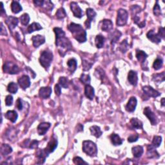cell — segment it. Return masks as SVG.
<instances>
[{
  "mask_svg": "<svg viewBox=\"0 0 165 165\" xmlns=\"http://www.w3.org/2000/svg\"><path fill=\"white\" fill-rule=\"evenodd\" d=\"M54 32L56 34V45L59 53L61 56H64L67 52L72 50V45L71 42L67 38L65 37V33L62 28L55 27Z\"/></svg>",
  "mask_w": 165,
  "mask_h": 165,
  "instance_id": "6da1fadb",
  "label": "cell"
},
{
  "mask_svg": "<svg viewBox=\"0 0 165 165\" xmlns=\"http://www.w3.org/2000/svg\"><path fill=\"white\" fill-rule=\"evenodd\" d=\"M68 28L77 41L79 43H85L86 41V33L81 25L71 23L68 25Z\"/></svg>",
  "mask_w": 165,
  "mask_h": 165,
  "instance_id": "7a4b0ae2",
  "label": "cell"
},
{
  "mask_svg": "<svg viewBox=\"0 0 165 165\" xmlns=\"http://www.w3.org/2000/svg\"><path fill=\"white\" fill-rule=\"evenodd\" d=\"M39 60L40 64L44 68L48 69L53 60L52 52L49 50L43 51L41 53V56H40Z\"/></svg>",
  "mask_w": 165,
  "mask_h": 165,
  "instance_id": "3957f363",
  "label": "cell"
},
{
  "mask_svg": "<svg viewBox=\"0 0 165 165\" xmlns=\"http://www.w3.org/2000/svg\"><path fill=\"white\" fill-rule=\"evenodd\" d=\"M83 151L91 157H95L97 154L96 145L91 141H85L83 142Z\"/></svg>",
  "mask_w": 165,
  "mask_h": 165,
  "instance_id": "277c9868",
  "label": "cell"
},
{
  "mask_svg": "<svg viewBox=\"0 0 165 165\" xmlns=\"http://www.w3.org/2000/svg\"><path fill=\"white\" fill-rule=\"evenodd\" d=\"M128 18V14L127 11L123 9H120L117 11V17L116 20V24L117 26L123 27L127 23Z\"/></svg>",
  "mask_w": 165,
  "mask_h": 165,
  "instance_id": "5b68a950",
  "label": "cell"
},
{
  "mask_svg": "<svg viewBox=\"0 0 165 165\" xmlns=\"http://www.w3.org/2000/svg\"><path fill=\"white\" fill-rule=\"evenodd\" d=\"M3 70L5 73L9 74H17L20 72V68L17 65L10 61H7L3 65Z\"/></svg>",
  "mask_w": 165,
  "mask_h": 165,
  "instance_id": "8992f818",
  "label": "cell"
},
{
  "mask_svg": "<svg viewBox=\"0 0 165 165\" xmlns=\"http://www.w3.org/2000/svg\"><path fill=\"white\" fill-rule=\"evenodd\" d=\"M96 12L95 10L91 8H89L86 9V15H87V20L85 21V25L86 28H90L91 22L93 21V20L96 16Z\"/></svg>",
  "mask_w": 165,
  "mask_h": 165,
  "instance_id": "52a82bcc",
  "label": "cell"
},
{
  "mask_svg": "<svg viewBox=\"0 0 165 165\" xmlns=\"http://www.w3.org/2000/svg\"><path fill=\"white\" fill-rule=\"evenodd\" d=\"M143 113H144V115H145L148 117V119H149V121L152 125H156L157 123V117L155 115V113L152 111V110L150 109V108L146 107L144 110Z\"/></svg>",
  "mask_w": 165,
  "mask_h": 165,
  "instance_id": "ba28073f",
  "label": "cell"
},
{
  "mask_svg": "<svg viewBox=\"0 0 165 165\" xmlns=\"http://www.w3.org/2000/svg\"><path fill=\"white\" fill-rule=\"evenodd\" d=\"M18 85L22 89L25 90L31 85L30 78L27 75L22 76L21 78H20L17 80Z\"/></svg>",
  "mask_w": 165,
  "mask_h": 165,
  "instance_id": "9c48e42d",
  "label": "cell"
},
{
  "mask_svg": "<svg viewBox=\"0 0 165 165\" xmlns=\"http://www.w3.org/2000/svg\"><path fill=\"white\" fill-rule=\"evenodd\" d=\"M142 91L143 92L148 96V97H157L159 96L161 94L156 90L155 89H153L152 86H145L142 87Z\"/></svg>",
  "mask_w": 165,
  "mask_h": 165,
  "instance_id": "30bf717a",
  "label": "cell"
},
{
  "mask_svg": "<svg viewBox=\"0 0 165 165\" xmlns=\"http://www.w3.org/2000/svg\"><path fill=\"white\" fill-rule=\"evenodd\" d=\"M57 137H56L54 135V137L51 139V140L49 142L48 145L47 147L44 149L45 151L47 152V154L52 153L54 151V150L57 148Z\"/></svg>",
  "mask_w": 165,
  "mask_h": 165,
  "instance_id": "8fae6325",
  "label": "cell"
},
{
  "mask_svg": "<svg viewBox=\"0 0 165 165\" xmlns=\"http://www.w3.org/2000/svg\"><path fill=\"white\" fill-rule=\"evenodd\" d=\"M71 9L75 17L81 18L83 16V11L76 2H72L71 3Z\"/></svg>",
  "mask_w": 165,
  "mask_h": 165,
  "instance_id": "7c38bea8",
  "label": "cell"
},
{
  "mask_svg": "<svg viewBox=\"0 0 165 165\" xmlns=\"http://www.w3.org/2000/svg\"><path fill=\"white\" fill-rule=\"evenodd\" d=\"M32 40L34 47H36V48H38L40 45L45 43V38L41 35H36L33 36L32 38Z\"/></svg>",
  "mask_w": 165,
  "mask_h": 165,
  "instance_id": "4fadbf2b",
  "label": "cell"
},
{
  "mask_svg": "<svg viewBox=\"0 0 165 165\" xmlns=\"http://www.w3.org/2000/svg\"><path fill=\"white\" fill-rule=\"evenodd\" d=\"M18 19L16 17L14 16H9L7 17V19L5 21V23L9 27L10 31H12L14 28H15L18 24Z\"/></svg>",
  "mask_w": 165,
  "mask_h": 165,
  "instance_id": "5bb4252c",
  "label": "cell"
},
{
  "mask_svg": "<svg viewBox=\"0 0 165 165\" xmlns=\"http://www.w3.org/2000/svg\"><path fill=\"white\" fill-rule=\"evenodd\" d=\"M137 102V99L135 97H130L125 107L126 111L129 112H133L135 110V108H136Z\"/></svg>",
  "mask_w": 165,
  "mask_h": 165,
  "instance_id": "9a60e30c",
  "label": "cell"
},
{
  "mask_svg": "<svg viewBox=\"0 0 165 165\" xmlns=\"http://www.w3.org/2000/svg\"><path fill=\"white\" fill-rule=\"evenodd\" d=\"M52 89L49 86L41 87L39 91V96L42 99L49 98L52 94Z\"/></svg>",
  "mask_w": 165,
  "mask_h": 165,
  "instance_id": "2e32d148",
  "label": "cell"
},
{
  "mask_svg": "<svg viewBox=\"0 0 165 165\" xmlns=\"http://www.w3.org/2000/svg\"><path fill=\"white\" fill-rule=\"evenodd\" d=\"M146 36H147V38L150 39L152 43H159L161 41V38L159 37L158 34H156V33H155L154 31L153 30L150 31L147 33V34H146Z\"/></svg>",
  "mask_w": 165,
  "mask_h": 165,
  "instance_id": "e0dca14e",
  "label": "cell"
},
{
  "mask_svg": "<svg viewBox=\"0 0 165 165\" xmlns=\"http://www.w3.org/2000/svg\"><path fill=\"white\" fill-rule=\"evenodd\" d=\"M51 124L49 123H41L38 126V132L39 135H44L49 130Z\"/></svg>",
  "mask_w": 165,
  "mask_h": 165,
  "instance_id": "ac0fdd59",
  "label": "cell"
},
{
  "mask_svg": "<svg viewBox=\"0 0 165 165\" xmlns=\"http://www.w3.org/2000/svg\"><path fill=\"white\" fill-rule=\"evenodd\" d=\"M128 80L131 85H132L134 86H136L138 81L137 72L134 71H130L129 72H128Z\"/></svg>",
  "mask_w": 165,
  "mask_h": 165,
  "instance_id": "d6986e66",
  "label": "cell"
},
{
  "mask_svg": "<svg viewBox=\"0 0 165 165\" xmlns=\"http://www.w3.org/2000/svg\"><path fill=\"white\" fill-rule=\"evenodd\" d=\"M49 156V154H47V152L45 151V150H39L36 153V156H37L38 161V162L37 163L38 164H43L45 163L46 157Z\"/></svg>",
  "mask_w": 165,
  "mask_h": 165,
  "instance_id": "ffe728a7",
  "label": "cell"
},
{
  "mask_svg": "<svg viewBox=\"0 0 165 165\" xmlns=\"http://www.w3.org/2000/svg\"><path fill=\"white\" fill-rule=\"evenodd\" d=\"M101 29L105 32H109L113 28V23L111 20H104L101 22Z\"/></svg>",
  "mask_w": 165,
  "mask_h": 165,
  "instance_id": "44dd1931",
  "label": "cell"
},
{
  "mask_svg": "<svg viewBox=\"0 0 165 165\" xmlns=\"http://www.w3.org/2000/svg\"><path fill=\"white\" fill-rule=\"evenodd\" d=\"M85 94L87 98H89L90 100H93L94 97V89L92 86L90 85H85Z\"/></svg>",
  "mask_w": 165,
  "mask_h": 165,
  "instance_id": "7402d4cb",
  "label": "cell"
},
{
  "mask_svg": "<svg viewBox=\"0 0 165 165\" xmlns=\"http://www.w3.org/2000/svg\"><path fill=\"white\" fill-rule=\"evenodd\" d=\"M5 117L7 119L10 121L11 122L15 123L17 119L18 115L16 111L9 110L8 112H7V113L5 114Z\"/></svg>",
  "mask_w": 165,
  "mask_h": 165,
  "instance_id": "603a6c76",
  "label": "cell"
},
{
  "mask_svg": "<svg viewBox=\"0 0 165 165\" xmlns=\"http://www.w3.org/2000/svg\"><path fill=\"white\" fill-rule=\"evenodd\" d=\"M155 148L151 146H148V150H147V157L148 158L152 159V158H158L159 157V153L154 149Z\"/></svg>",
  "mask_w": 165,
  "mask_h": 165,
  "instance_id": "cb8c5ba5",
  "label": "cell"
},
{
  "mask_svg": "<svg viewBox=\"0 0 165 165\" xmlns=\"http://www.w3.org/2000/svg\"><path fill=\"white\" fill-rule=\"evenodd\" d=\"M147 57H148V55L146 54L144 51L141 50H136V58L137 59V60L142 64L144 63L146 61Z\"/></svg>",
  "mask_w": 165,
  "mask_h": 165,
  "instance_id": "d4e9b609",
  "label": "cell"
},
{
  "mask_svg": "<svg viewBox=\"0 0 165 165\" xmlns=\"http://www.w3.org/2000/svg\"><path fill=\"white\" fill-rule=\"evenodd\" d=\"M132 152L133 155L135 158H139V157H141L142 153H143L144 150L143 148H142L141 146H136L132 148Z\"/></svg>",
  "mask_w": 165,
  "mask_h": 165,
  "instance_id": "484cf974",
  "label": "cell"
},
{
  "mask_svg": "<svg viewBox=\"0 0 165 165\" xmlns=\"http://www.w3.org/2000/svg\"><path fill=\"white\" fill-rule=\"evenodd\" d=\"M67 65L68 67V70L71 71V72L74 73V72L77 68L78 63H77V61L74 58H72V59H70V60L68 61Z\"/></svg>",
  "mask_w": 165,
  "mask_h": 165,
  "instance_id": "4316f807",
  "label": "cell"
},
{
  "mask_svg": "<svg viewBox=\"0 0 165 165\" xmlns=\"http://www.w3.org/2000/svg\"><path fill=\"white\" fill-rule=\"evenodd\" d=\"M11 10L14 14H17L22 10V7L17 1H13L11 3Z\"/></svg>",
  "mask_w": 165,
  "mask_h": 165,
  "instance_id": "83f0119b",
  "label": "cell"
},
{
  "mask_svg": "<svg viewBox=\"0 0 165 165\" xmlns=\"http://www.w3.org/2000/svg\"><path fill=\"white\" fill-rule=\"evenodd\" d=\"M110 140L112 141V143L115 146H118L122 145L123 141L121 137L117 134H112L110 135Z\"/></svg>",
  "mask_w": 165,
  "mask_h": 165,
  "instance_id": "f1b7e54d",
  "label": "cell"
},
{
  "mask_svg": "<svg viewBox=\"0 0 165 165\" xmlns=\"http://www.w3.org/2000/svg\"><path fill=\"white\" fill-rule=\"evenodd\" d=\"M12 152V148L10 146L7 144H2L1 146V153L3 156H8Z\"/></svg>",
  "mask_w": 165,
  "mask_h": 165,
  "instance_id": "f546056e",
  "label": "cell"
},
{
  "mask_svg": "<svg viewBox=\"0 0 165 165\" xmlns=\"http://www.w3.org/2000/svg\"><path fill=\"white\" fill-rule=\"evenodd\" d=\"M38 143H39V142L36 140H33V141H31L29 139H27V140H25L23 142V144L25 145L23 146L24 147L30 148H38Z\"/></svg>",
  "mask_w": 165,
  "mask_h": 165,
  "instance_id": "4dcf8cb0",
  "label": "cell"
},
{
  "mask_svg": "<svg viewBox=\"0 0 165 165\" xmlns=\"http://www.w3.org/2000/svg\"><path fill=\"white\" fill-rule=\"evenodd\" d=\"M90 130L91 132V134L94 136L98 138L100 137L102 135V131L100 129V127L97 126H92L90 128Z\"/></svg>",
  "mask_w": 165,
  "mask_h": 165,
  "instance_id": "1f68e13d",
  "label": "cell"
},
{
  "mask_svg": "<svg viewBox=\"0 0 165 165\" xmlns=\"http://www.w3.org/2000/svg\"><path fill=\"white\" fill-rule=\"evenodd\" d=\"M105 38L101 35H97L96 39H95V43L97 49H101L104 45L105 43Z\"/></svg>",
  "mask_w": 165,
  "mask_h": 165,
  "instance_id": "d6a6232c",
  "label": "cell"
},
{
  "mask_svg": "<svg viewBox=\"0 0 165 165\" xmlns=\"http://www.w3.org/2000/svg\"><path fill=\"white\" fill-rule=\"evenodd\" d=\"M43 28L40 25V24H39L38 23H32L31 25H29L28 28H27V31L28 33H32L36 31H39V30H41Z\"/></svg>",
  "mask_w": 165,
  "mask_h": 165,
  "instance_id": "836d02e7",
  "label": "cell"
},
{
  "mask_svg": "<svg viewBox=\"0 0 165 165\" xmlns=\"http://www.w3.org/2000/svg\"><path fill=\"white\" fill-rule=\"evenodd\" d=\"M130 124L135 129H142V123L137 118L132 119L130 120Z\"/></svg>",
  "mask_w": 165,
  "mask_h": 165,
  "instance_id": "e575fe53",
  "label": "cell"
},
{
  "mask_svg": "<svg viewBox=\"0 0 165 165\" xmlns=\"http://www.w3.org/2000/svg\"><path fill=\"white\" fill-rule=\"evenodd\" d=\"M18 90V87L17 84L14 83V82H11L9 84L8 86H7V90H8L10 93L12 94H16Z\"/></svg>",
  "mask_w": 165,
  "mask_h": 165,
  "instance_id": "d590c367",
  "label": "cell"
},
{
  "mask_svg": "<svg viewBox=\"0 0 165 165\" xmlns=\"http://www.w3.org/2000/svg\"><path fill=\"white\" fill-rule=\"evenodd\" d=\"M56 16L58 20H61V19H63V18H65L66 16H67V13H66V11L63 7H61V8L57 10V12L56 13Z\"/></svg>",
  "mask_w": 165,
  "mask_h": 165,
  "instance_id": "8d00e7d4",
  "label": "cell"
},
{
  "mask_svg": "<svg viewBox=\"0 0 165 165\" xmlns=\"http://www.w3.org/2000/svg\"><path fill=\"white\" fill-rule=\"evenodd\" d=\"M163 61L162 59L160 57H157L154 61V62H153V67L155 70H156V71H157V70H159L163 67Z\"/></svg>",
  "mask_w": 165,
  "mask_h": 165,
  "instance_id": "74e56055",
  "label": "cell"
},
{
  "mask_svg": "<svg viewBox=\"0 0 165 165\" xmlns=\"http://www.w3.org/2000/svg\"><path fill=\"white\" fill-rule=\"evenodd\" d=\"M161 141H162V137L161 136H157V135H156V136L153 137L152 142V146L154 148H158L161 145Z\"/></svg>",
  "mask_w": 165,
  "mask_h": 165,
  "instance_id": "f35d334b",
  "label": "cell"
},
{
  "mask_svg": "<svg viewBox=\"0 0 165 165\" xmlns=\"http://www.w3.org/2000/svg\"><path fill=\"white\" fill-rule=\"evenodd\" d=\"M59 85L64 88V89H67V88H68L69 85L68 79L65 78V77H61V78L59 79Z\"/></svg>",
  "mask_w": 165,
  "mask_h": 165,
  "instance_id": "ab89813d",
  "label": "cell"
},
{
  "mask_svg": "<svg viewBox=\"0 0 165 165\" xmlns=\"http://www.w3.org/2000/svg\"><path fill=\"white\" fill-rule=\"evenodd\" d=\"M90 80H91V79H90V77L89 75L83 74L80 77V81H81V83L83 84H84V85H89L90 83Z\"/></svg>",
  "mask_w": 165,
  "mask_h": 165,
  "instance_id": "60d3db41",
  "label": "cell"
},
{
  "mask_svg": "<svg viewBox=\"0 0 165 165\" xmlns=\"http://www.w3.org/2000/svg\"><path fill=\"white\" fill-rule=\"evenodd\" d=\"M20 21H21V23L23 25H25V26H26L29 23V21H30V16L28 14H23V15L21 16L20 17Z\"/></svg>",
  "mask_w": 165,
  "mask_h": 165,
  "instance_id": "b9f144b4",
  "label": "cell"
},
{
  "mask_svg": "<svg viewBox=\"0 0 165 165\" xmlns=\"http://www.w3.org/2000/svg\"><path fill=\"white\" fill-rule=\"evenodd\" d=\"M164 72H163L161 74H158L153 76V80L157 82H162L164 81Z\"/></svg>",
  "mask_w": 165,
  "mask_h": 165,
  "instance_id": "7bdbcfd3",
  "label": "cell"
},
{
  "mask_svg": "<svg viewBox=\"0 0 165 165\" xmlns=\"http://www.w3.org/2000/svg\"><path fill=\"white\" fill-rule=\"evenodd\" d=\"M41 7H43V8L46 10H50L54 8V5L50 1H43Z\"/></svg>",
  "mask_w": 165,
  "mask_h": 165,
  "instance_id": "ee69618b",
  "label": "cell"
},
{
  "mask_svg": "<svg viewBox=\"0 0 165 165\" xmlns=\"http://www.w3.org/2000/svg\"><path fill=\"white\" fill-rule=\"evenodd\" d=\"M153 14L156 16H159L161 14V7L158 5V1H156V3L155 4L154 7H153Z\"/></svg>",
  "mask_w": 165,
  "mask_h": 165,
  "instance_id": "f6af8a7d",
  "label": "cell"
},
{
  "mask_svg": "<svg viewBox=\"0 0 165 165\" xmlns=\"http://www.w3.org/2000/svg\"><path fill=\"white\" fill-rule=\"evenodd\" d=\"M121 35V32L118 31H116V32L113 33V37L111 39V42L112 44H114L116 42H117V40H118L120 38V36Z\"/></svg>",
  "mask_w": 165,
  "mask_h": 165,
  "instance_id": "bcb514c9",
  "label": "cell"
},
{
  "mask_svg": "<svg viewBox=\"0 0 165 165\" xmlns=\"http://www.w3.org/2000/svg\"><path fill=\"white\" fill-rule=\"evenodd\" d=\"M73 162L76 164H88L86 162H85L82 158L79 157H76L73 159Z\"/></svg>",
  "mask_w": 165,
  "mask_h": 165,
  "instance_id": "7dc6e473",
  "label": "cell"
},
{
  "mask_svg": "<svg viewBox=\"0 0 165 165\" xmlns=\"http://www.w3.org/2000/svg\"><path fill=\"white\" fill-rule=\"evenodd\" d=\"M82 65H83V71H89V70L91 68L92 63H89V62L86 61H83L82 62Z\"/></svg>",
  "mask_w": 165,
  "mask_h": 165,
  "instance_id": "c3c4849f",
  "label": "cell"
},
{
  "mask_svg": "<svg viewBox=\"0 0 165 165\" xmlns=\"http://www.w3.org/2000/svg\"><path fill=\"white\" fill-rule=\"evenodd\" d=\"M138 138H139L138 134H136L132 135L130 137H128V141L129 142H134L137 141L138 140Z\"/></svg>",
  "mask_w": 165,
  "mask_h": 165,
  "instance_id": "681fc988",
  "label": "cell"
},
{
  "mask_svg": "<svg viewBox=\"0 0 165 165\" xmlns=\"http://www.w3.org/2000/svg\"><path fill=\"white\" fill-rule=\"evenodd\" d=\"M13 103V97L10 95L7 96L5 98V104L7 106H11Z\"/></svg>",
  "mask_w": 165,
  "mask_h": 165,
  "instance_id": "f907efd6",
  "label": "cell"
},
{
  "mask_svg": "<svg viewBox=\"0 0 165 165\" xmlns=\"http://www.w3.org/2000/svg\"><path fill=\"white\" fill-rule=\"evenodd\" d=\"M55 93H56V94L57 96H60L61 95V86H60V85H58V84L55 85Z\"/></svg>",
  "mask_w": 165,
  "mask_h": 165,
  "instance_id": "816d5d0a",
  "label": "cell"
},
{
  "mask_svg": "<svg viewBox=\"0 0 165 165\" xmlns=\"http://www.w3.org/2000/svg\"><path fill=\"white\" fill-rule=\"evenodd\" d=\"M16 107L18 110H21L22 108H23V103H22L21 99H18V100L16 101Z\"/></svg>",
  "mask_w": 165,
  "mask_h": 165,
  "instance_id": "f5cc1de1",
  "label": "cell"
},
{
  "mask_svg": "<svg viewBox=\"0 0 165 165\" xmlns=\"http://www.w3.org/2000/svg\"><path fill=\"white\" fill-rule=\"evenodd\" d=\"M158 35L159 36V37L161 38L164 39V36H165V31H164V28L163 27H160L159 28V32H158Z\"/></svg>",
  "mask_w": 165,
  "mask_h": 165,
  "instance_id": "db71d44e",
  "label": "cell"
},
{
  "mask_svg": "<svg viewBox=\"0 0 165 165\" xmlns=\"http://www.w3.org/2000/svg\"><path fill=\"white\" fill-rule=\"evenodd\" d=\"M1 35H7V32L6 31V29L5 28V27L3 26V25L2 23H1Z\"/></svg>",
  "mask_w": 165,
  "mask_h": 165,
  "instance_id": "11a10c76",
  "label": "cell"
},
{
  "mask_svg": "<svg viewBox=\"0 0 165 165\" xmlns=\"http://www.w3.org/2000/svg\"><path fill=\"white\" fill-rule=\"evenodd\" d=\"M1 15H3V13H5V10H4V9H3V3L2 2H1Z\"/></svg>",
  "mask_w": 165,
  "mask_h": 165,
  "instance_id": "9f6ffc18",
  "label": "cell"
},
{
  "mask_svg": "<svg viewBox=\"0 0 165 165\" xmlns=\"http://www.w3.org/2000/svg\"><path fill=\"white\" fill-rule=\"evenodd\" d=\"M161 105H162L163 107H164V106L165 105V104H164V98H163L162 100H161Z\"/></svg>",
  "mask_w": 165,
  "mask_h": 165,
  "instance_id": "6f0895ef",
  "label": "cell"
}]
</instances>
